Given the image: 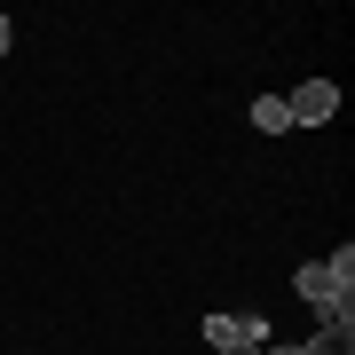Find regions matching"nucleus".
Masks as SVG:
<instances>
[{"instance_id":"obj_1","label":"nucleus","mask_w":355,"mask_h":355,"mask_svg":"<svg viewBox=\"0 0 355 355\" xmlns=\"http://www.w3.org/2000/svg\"><path fill=\"white\" fill-rule=\"evenodd\" d=\"M300 300L316 308L324 324H355V245H340L331 261L300 268Z\"/></svg>"},{"instance_id":"obj_2","label":"nucleus","mask_w":355,"mask_h":355,"mask_svg":"<svg viewBox=\"0 0 355 355\" xmlns=\"http://www.w3.org/2000/svg\"><path fill=\"white\" fill-rule=\"evenodd\" d=\"M284 119L292 127H331V119H340V87H331V79H300V87L284 95Z\"/></svg>"},{"instance_id":"obj_3","label":"nucleus","mask_w":355,"mask_h":355,"mask_svg":"<svg viewBox=\"0 0 355 355\" xmlns=\"http://www.w3.org/2000/svg\"><path fill=\"white\" fill-rule=\"evenodd\" d=\"M300 355H355V324H324L316 340H308Z\"/></svg>"},{"instance_id":"obj_4","label":"nucleus","mask_w":355,"mask_h":355,"mask_svg":"<svg viewBox=\"0 0 355 355\" xmlns=\"http://www.w3.org/2000/svg\"><path fill=\"white\" fill-rule=\"evenodd\" d=\"M253 127H261V135H292V119H284V95H261V103H253Z\"/></svg>"},{"instance_id":"obj_5","label":"nucleus","mask_w":355,"mask_h":355,"mask_svg":"<svg viewBox=\"0 0 355 355\" xmlns=\"http://www.w3.org/2000/svg\"><path fill=\"white\" fill-rule=\"evenodd\" d=\"M205 340L229 347V340H245V316H205Z\"/></svg>"},{"instance_id":"obj_6","label":"nucleus","mask_w":355,"mask_h":355,"mask_svg":"<svg viewBox=\"0 0 355 355\" xmlns=\"http://www.w3.org/2000/svg\"><path fill=\"white\" fill-rule=\"evenodd\" d=\"M214 355H261V347H253V340H229V347H214Z\"/></svg>"},{"instance_id":"obj_7","label":"nucleus","mask_w":355,"mask_h":355,"mask_svg":"<svg viewBox=\"0 0 355 355\" xmlns=\"http://www.w3.org/2000/svg\"><path fill=\"white\" fill-rule=\"evenodd\" d=\"M261 355H300V347H284V340H268V347H261Z\"/></svg>"},{"instance_id":"obj_8","label":"nucleus","mask_w":355,"mask_h":355,"mask_svg":"<svg viewBox=\"0 0 355 355\" xmlns=\"http://www.w3.org/2000/svg\"><path fill=\"white\" fill-rule=\"evenodd\" d=\"M0 55H8V16H0Z\"/></svg>"}]
</instances>
